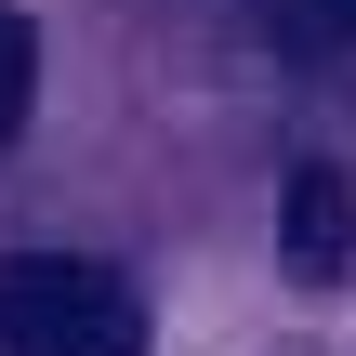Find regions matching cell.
Returning a JSON list of instances; mask_svg holds the SVG:
<instances>
[{
  "label": "cell",
  "mask_w": 356,
  "mask_h": 356,
  "mask_svg": "<svg viewBox=\"0 0 356 356\" xmlns=\"http://www.w3.org/2000/svg\"><path fill=\"white\" fill-rule=\"evenodd\" d=\"M145 304L132 277L79 264V251H13L0 264V356H132Z\"/></svg>",
  "instance_id": "cell-1"
},
{
  "label": "cell",
  "mask_w": 356,
  "mask_h": 356,
  "mask_svg": "<svg viewBox=\"0 0 356 356\" xmlns=\"http://www.w3.org/2000/svg\"><path fill=\"white\" fill-rule=\"evenodd\" d=\"M277 40H291V53H343L356 40V0H277Z\"/></svg>",
  "instance_id": "cell-4"
},
{
  "label": "cell",
  "mask_w": 356,
  "mask_h": 356,
  "mask_svg": "<svg viewBox=\"0 0 356 356\" xmlns=\"http://www.w3.org/2000/svg\"><path fill=\"white\" fill-rule=\"evenodd\" d=\"M26 92H40V40H26V13L0 0V145L26 132Z\"/></svg>",
  "instance_id": "cell-3"
},
{
  "label": "cell",
  "mask_w": 356,
  "mask_h": 356,
  "mask_svg": "<svg viewBox=\"0 0 356 356\" xmlns=\"http://www.w3.org/2000/svg\"><path fill=\"white\" fill-rule=\"evenodd\" d=\"M343 251H356V185L330 159H304V172L277 185V264H291V277H343Z\"/></svg>",
  "instance_id": "cell-2"
}]
</instances>
